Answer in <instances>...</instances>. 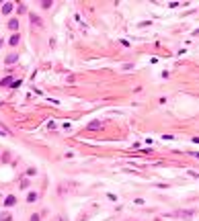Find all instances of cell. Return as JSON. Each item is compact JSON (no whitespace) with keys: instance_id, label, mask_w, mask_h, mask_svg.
Returning a JSON list of instances; mask_svg holds the SVG:
<instances>
[{"instance_id":"1","label":"cell","mask_w":199,"mask_h":221,"mask_svg":"<svg viewBox=\"0 0 199 221\" xmlns=\"http://www.w3.org/2000/svg\"><path fill=\"white\" fill-rule=\"evenodd\" d=\"M14 203H16V196H12V194H10V196H6V198H4V205H6V207H12V205H14Z\"/></svg>"},{"instance_id":"11","label":"cell","mask_w":199,"mask_h":221,"mask_svg":"<svg viewBox=\"0 0 199 221\" xmlns=\"http://www.w3.org/2000/svg\"><path fill=\"white\" fill-rule=\"evenodd\" d=\"M10 10H12V4H4V6H2V12H4V14H8Z\"/></svg>"},{"instance_id":"15","label":"cell","mask_w":199,"mask_h":221,"mask_svg":"<svg viewBox=\"0 0 199 221\" xmlns=\"http://www.w3.org/2000/svg\"><path fill=\"white\" fill-rule=\"evenodd\" d=\"M193 156H197V158H199V153H193Z\"/></svg>"},{"instance_id":"10","label":"cell","mask_w":199,"mask_h":221,"mask_svg":"<svg viewBox=\"0 0 199 221\" xmlns=\"http://www.w3.org/2000/svg\"><path fill=\"white\" fill-rule=\"evenodd\" d=\"M19 41H21V37H19V35H12V37H10V45H16Z\"/></svg>"},{"instance_id":"2","label":"cell","mask_w":199,"mask_h":221,"mask_svg":"<svg viewBox=\"0 0 199 221\" xmlns=\"http://www.w3.org/2000/svg\"><path fill=\"white\" fill-rule=\"evenodd\" d=\"M16 59H19V55H16V53H10V55H6L4 61H6V65H8V63H14Z\"/></svg>"},{"instance_id":"4","label":"cell","mask_w":199,"mask_h":221,"mask_svg":"<svg viewBox=\"0 0 199 221\" xmlns=\"http://www.w3.org/2000/svg\"><path fill=\"white\" fill-rule=\"evenodd\" d=\"M0 221H12V215L10 213H0Z\"/></svg>"},{"instance_id":"16","label":"cell","mask_w":199,"mask_h":221,"mask_svg":"<svg viewBox=\"0 0 199 221\" xmlns=\"http://www.w3.org/2000/svg\"><path fill=\"white\" fill-rule=\"evenodd\" d=\"M0 198H2V194H0Z\"/></svg>"},{"instance_id":"3","label":"cell","mask_w":199,"mask_h":221,"mask_svg":"<svg viewBox=\"0 0 199 221\" xmlns=\"http://www.w3.org/2000/svg\"><path fill=\"white\" fill-rule=\"evenodd\" d=\"M8 29H12V31L19 29V20H16V18H10V20H8Z\"/></svg>"},{"instance_id":"8","label":"cell","mask_w":199,"mask_h":221,"mask_svg":"<svg viewBox=\"0 0 199 221\" xmlns=\"http://www.w3.org/2000/svg\"><path fill=\"white\" fill-rule=\"evenodd\" d=\"M176 215H179V217H191V215H193V211H179Z\"/></svg>"},{"instance_id":"13","label":"cell","mask_w":199,"mask_h":221,"mask_svg":"<svg viewBox=\"0 0 199 221\" xmlns=\"http://www.w3.org/2000/svg\"><path fill=\"white\" fill-rule=\"evenodd\" d=\"M51 6V0H43V8H49Z\"/></svg>"},{"instance_id":"12","label":"cell","mask_w":199,"mask_h":221,"mask_svg":"<svg viewBox=\"0 0 199 221\" xmlns=\"http://www.w3.org/2000/svg\"><path fill=\"white\" fill-rule=\"evenodd\" d=\"M29 186V178H21V188H27Z\"/></svg>"},{"instance_id":"9","label":"cell","mask_w":199,"mask_h":221,"mask_svg":"<svg viewBox=\"0 0 199 221\" xmlns=\"http://www.w3.org/2000/svg\"><path fill=\"white\" fill-rule=\"evenodd\" d=\"M31 23H33V25H41V20H39L37 14H31Z\"/></svg>"},{"instance_id":"7","label":"cell","mask_w":199,"mask_h":221,"mask_svg":"<svg viewBox=\"0 0 199 221\" xmlns=\"http://www.w3.org/2000/svg\"><path fill=\"white\" fill-rule=\"evenodd\" d=\"M27 201H29V203H35V201H37V192H29Z\"/></svg>"},{"instance_id":"6","label":"cell","mask_w":199,"mask_h":221,"mask_svg":"<svg viewBox=\"0 0 199 221\" xmlns=\"http://www.w3.org/2000/svg\"><path fill=\"white\" fill-rule=\"evenodd\" d=\"M12 84H14V82H12V78H10V76H8V78H4L2 82H0V86H12Z\"/></svg>"},{"instance_id":"14","label":"cell","mask_w":199,"mask_h":221,"mask_svg":"<svg viewBox=\"0 0 199 221\" xmlns=\"http://www.w3.org/2000/svg\"><path fill=\"white\" fill-rule=\"evenodd\" d=\"M39 219H41L39 213H33V215H31V221H39Z\"/></svg>"},{"instance_id":"5","label":"cell","mask_w":199,"mask_h":221,"mask_svg":"<svg viewBox=\"0 0 199 221\" xmlns=\"http://www.w3.org/2000/svg\"><path fill=\"white\" fill-rule=\"evenodd\" d=\"M101 125H103L101 121H95V123H91V125H88V131H95V129H99Z\"/></svg>"}]
</instances>
